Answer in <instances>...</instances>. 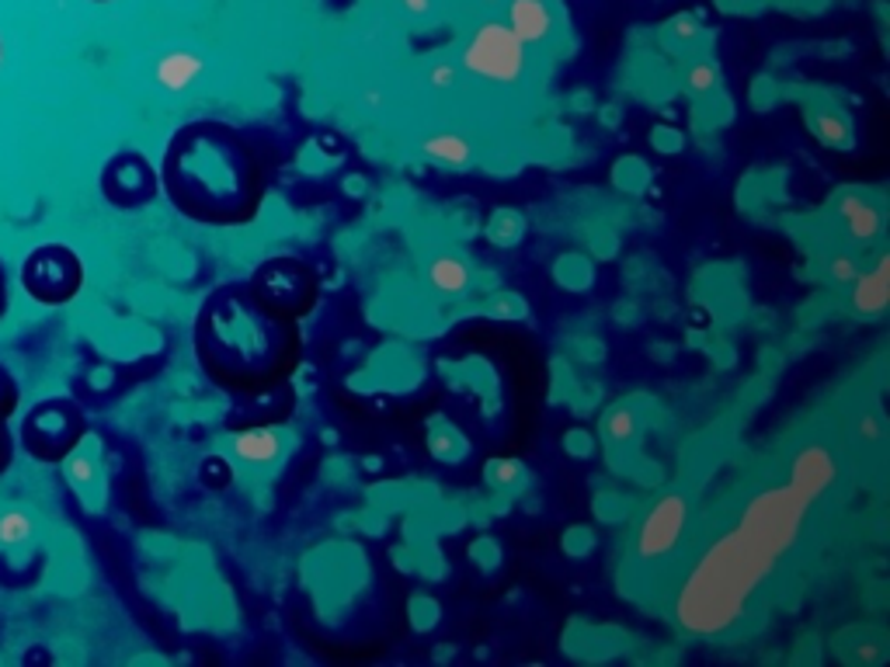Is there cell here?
<instances>
[{"instance_id": "cell-1", "label": "cell", "mask_w": 890, "mask_h": 667, "mask_svg": "<svg viewBox=\"0 0 890 667\" xmlns=\"http://www.w3.org/2000/svg\"><path fill=\"white\" fill-rule=\"evenodd\" d=\"M234 147L216 126H188L164 157V185L175 206L195 219L226 223L237 209Z\"/></svg>"}, {"instance_id": "cell-2", "label": "cell", "mask_w": 890, "mask_h": 667, "mask_svg": "<svg viewBox=\"0 0 890 667\" xmlns=\"http://www.w3.org/2000/svg\"><path fill=\"white\" fill-rule=\"evenodd\" d=\"M88 434V418L67 396H49L36 403L18 424V442L36 462H63Z\"/></svg>"}, {"instance_id": "cell-3", "label": "cell", "mask_w": 890, "mask_h": 667, "mask_svg": "<svg viewBox=\"0 0 890 667\" xmlns=\"http://www.w3.org/2000/svg\"><path fill=\"white\" fill-rule=\"evenodd\" d=\"M84 285V265L67 244H42L21 261V288L42 306L70 303Z\"/></svg>"}, {"instance_id": "cell-4", "label": "cell", "mask_w": 890, "mask_h": 667, "mask_svg": "<svg viewBox=\"0 0 890 667\" xmlns=\"http://www.w3.org/2000/svg\"><path fill=\"white\" fill-rule=\"evenodd\" d=\"M459 67L491 84H519L526 73V46L505 21H483L467 39Z\"/></svg>"}, {"instance_id": "cell-5", "label": "cell", "mask_w": 890, "mask_h": 667, "mask_svg": "<svg viewBox=\"0 0 890 667\" xmlns=\"http://www.w3.org/2000/svg\"><path fill=\"white\" fill-rule=\"evenodd\" d=\"M101 192L111 206H119V209L147 206L157 192V174L143 154H133V150L115 154L101 170Z\"/></svg>"}, {"instance_id": "cell-6", "label": "cell", "mask_w": 890, "mask_h": 667, "mask_svg": "<svg viewBox=\"0 0 890 667\" xmlns=\"http://www.w3.org/2000/svg\"><path fill=\"white\" fill-rule=\"evenodd\" d=\"M685 521H688V501L682 494H665L657 498L654 508L644 514L640 532H637V557L654 563L675 553V546L685 536Z\"/></svg>"}, {"instance_id": "cell-7", "label": "cell", "mask_w": 890, "mask_h": 667, "mask_svg": "<svg viewBox=\"0 0 890 667\" xmlns=\"http://www.w3.org/2000/svg\"><path fill=\"white\" fill-rule=\"evenodd\" d=\"M505 24L515 32L526 49L547 42L554 32V11L547 0H508V18Z\"/></svg>"}, {"instance_id": "cell-8", "label": "cell", "mask_w": 890, "mask_h": 667, "mask_svg": "<svg viewBox=\"0 0 890 667\" xmlns=\"http://www.w3.org/2000/svg\"><path fill=\"white\" fill-rule=\"evenodd\" d=\"M887 296H890V265L887 257H880L873 272L852 278V310L859 316H880L887 310Z\"/></svg>"}, {"instance_id": "cell-9", "label": "cell", "mask_w": 890, "mask_h": 667, "mask_svg": "<svg viewBox=\"0 0 890 667\" xmlns=\"http://www.w3.org/2000/svg\"><path fill=\"white\" fill-rule=\"evenodd\" d=\"M229 449H234V455L247 462V467H268L282 452V439L275 428H247L229 439Z\"/></svg>"}, {"instance_id": "cell-10", "label": "cell", "mask_w": 890, "mask_h": 667, "mask_svg": "<svg viewBox=\"0 0 890 667\" xmlns=\"http://www.w3.org/2000/svg\"><path fill=\"white\" fill-rule=\"evenodd\" d=\"M839 216L845 219V229H849L852 241L870 244V241L880 237V229H883V213L877 206H870V202L863 195H855V192L839 198Z\"/></svg>"}, {"instance_id": "cell-11", "label": "cell", "mask_w": 890, "mask_h": 667, "mask_svg": "<svg viewBox=\"0 0 890 667\" xmlns=\"http://www.w3.org/2000/svg\"><path fill=\"white\" fill-rule=\"evenodd\" d=\"M421 154H424L428 160L446 164V167H456V170H463V167L473 160L470 139H467V136H459V133H432V136H424V139H421Z\"/></svg>"}, {"instance_id": "cell-12", "label": "cell", "mask_w": 890, "mask_h": 667, "mask_svg": "<svg viewBox=\"0 0 890 667\" xmlns=\"http://www.w3.org/2000/svg\"><path fill=\"white\" fill-rule=\"evenodd\" d=\"M428 282H432V288L442 296H459V293H467V285H470V268L463 257L442 254L428 265Z\"/></svg>"}, {"instance_id": "cell-13", "label": "cell", "mask_w": 890, "mask_h": 667, "mask_svg": "<svg viewBox=\"0 0 890 667\" xmlns=\"http://www.w3.org/2000/svg\"><path fill=\"white\" fill-rule=\"evenodd\" d=\"M811 129L824 147H839V150L852 147V122L842 111H818L811 119Z\"/></svg>"}, {"instance_id": "cell-14", "label": "cell", "mask_w": 890, "mask_h": 667, "mask_svg": "<svg viewBox=\"0 0 890 667\" xmlns=\"http://www.w3.org/2000/svg\"><path fill=\"white\" fill-rule=\"evenodd\" d=\"M198 70H203V60H198V56H192V52H175V56H170V60L164 63L160 77H164L167 87H175V91H182V87H188V84L198 77Z\"/></svg>"}, {"instance_id": "cell-15", "label": "cell", "mask_w": 890, "mask_h": 667, "mask_svg": "<svg viewBox=\"0 0 890 667\" xmlns=\"http://www.w3.org/2000/svg\"><path fill=\"white\" fill-rule=\"evenodd\" d=\"M602 434H606L609 442L623 445L629 442L637 434V414L629 411V408H613L606 411V418H602Z\"/></svg>"}, {"instance_id": "cell-16", "label": "cell", "mask_w": 890, "mask_h": 667, "mask_svg": "<svg viewBox=\"0 0 890 667\" xmlns=\"http://www.w3.org/2000/svg\"><path fill=\"white\" fill-rule=\"evenodd\" d=\"M716 84H721V73H716V63H710V60H696L685 70V87L693 95H710Z\"/></svg>"}, {"instance_id": "cell-17", "label": "cell", "mask_w": 890, "mask_h": 667, "mask_svg": "<svg viewBox=\"0 0 890 667\" xmlns=\"http://www.w3.org/2000/svg\"><path fill=\"white\" fill-rule=\"evenodd\" d=\"M487 480H491L495 487H515V483H522V462H515V459H491L483 467Z\"/></svg>"}, {"instance_id": "cell-18", "label": "cell", "mask_w": 890, "mask_h": 667, "mask_svg": "<svg viewBox=\"0 0 890 667\" xmlns=\"http://www.w3.org/2000/svg\"><path fill=\"white\" fill-rule=\"evenodd\" d=\"M18 396H21L18 393V380L4 365H0V421H8L18 411Z\"/></svg>"}, {"instance_id": "cell-19", "label": "cell", "mask_w": 890, "mask_h": 667, "mask_svg": "<svg viewBox=\"0 0 890 667\" xmlns=\"http://www.w3.org/2000/svg\"><path fill=\"white\" fill-rule=\"evenodd\" d=\"M859 275V265L852 254H835L828 261V278L835 285H852V278Z\"/></svg>"}, {"instance_id": "cell-20", "label": "cell", "mask_w": 890, "mask_h": 667, "mask_svg": "<svg viewBox=\"0 0 890 667\" xmlns=\"http://www.w3.org/2000/svg\"><path fill=\"white\" fill-rule=\"evenodd\" d=\"M456 77H459V70L452 63H436L432 70H428V84H432L436 91H449V87L456 84Z\"/></svg>"}, {"instance_id": "cell-21", "label": "cell", "mask_w": 890, "mask_h": 667, "mask_svg": "<svg viewBox=\"0 0 890 667\" xmlns=\"http://www.w3.org/2000/svg\"><path fill=\"white\" fill-rule=\"evenodd\" d=\"M400 8H404V11H411V14H418V18H421V14H428V11H432V0H400Z\"/></svg>"}, {"instance_id": "cell-22", "label": "cell", "mask_w": 890, "mask_h": 667, "mask_svg": "<svg viewBox=\"0 0 890 667\" xmlns=\"http://www.w3.org/2000/svg\"><path fill=\"white\" fill-rule=\"evenodd\" d=\"M859 434H867L870 442H880V421L877 418H863V424H859Z\"/></svg>"}, {"instance_id": "cell-23", "label": "cell", "mask_w": 890, "mask_h": 667, "mask_svg": "<svg viewBox=\"0 0 890 667\" xmlns=\"http://www.w3.org/2000/svg\"><path fill=\"white\" fill-rule=\"evenodd\" d=\"M480 4H498V0H480Z\"/></svg>"}, {"instance_id": "cell-24", "label": "cell", "mask_w": 890, "mask_h": 667, "mask_svg": "<svg viewBox=\"0 0 890 667\" xmlns=\"http://www.w3.org/2000/svg\"><path fill=\"white\" fill-rule=\"evenodd\" d=\"M0 52H4V49H0Z\"/></svg>"}]
</instances>
